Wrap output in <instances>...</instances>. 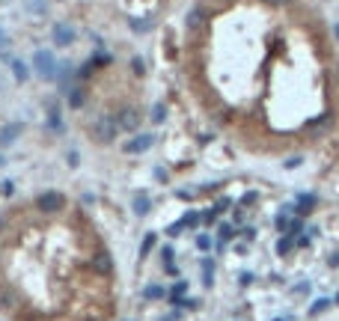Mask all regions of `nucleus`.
Wrapping results in <instances>:
<instances>
[{"instance_id": "nucleus-7", "label": "nucleus", "mask_w": 339, "mask_h": 321, "mask_svg": "<svg viewBox=\"0 0 339 321\" xmlns=\"http://www.w3.org/2000/svg\"><path fill=\"white\" fill-rule=\"evenodd\" d=\"M131 30L134 33H149L152 30V21L149 18H131Z\"/></svg>"}, {"instance_id": "nucleus-4", "label": "nucleus", "mask_w": 339, "mask_h": 321, "mask_svg": "<svg viewBox=\"0 0 339 321\" xmlns=\"http://www.w3.org/2000/svg\"><path fill=\"white\" fill-rule=\"evenodd\" d=\"M137 122H140V113H137V110H122L116 125H119V128H125V131H134V128H137Z\"/></svg>"}, {"instance_id": "nucleus-8", "label": "nucleus", "mask_w": 339, "mask_h": 321, "mask_svg": "<svg viewBox=\"0 0 339 321\" xmlns=\"http://www.w3.org/2000/svg\"><path fill=\"white\" fill-rule=\"evenodd\" d=\"M313 205H316V196H310V193H301L298 196V211H313Z\"/></svg>"}, {"instance_id": "nucleus-15", "label": "nucleus", "mask_w": 339, "mask_h": 321, "mask_svg": "<svg viewBox=\"0 0 339 321\" xmlns=\"http://www.w3.org/2000/svg\"><path fill=\"white\" fill-rule=\"evenodd\" d=\"M334 36H337V39H339V24H337V27H334Z\"/></svg>"}, {"instance_id": "nucleus-11", "label": "nucleus", "mask_w": 339, "mask_h": 321, "mask_svg": "<svg viewBox=\"0 0 339 321\" xmlns=\"http://www.w3.org/2000/svg\"><path fill=\"white\" fill-rule=\"evenodd\" d=\"M12 74H15L18 80H27V74H30V71H27V65H24L21 60H15V63H12Z\"/></svg>"}, {"instance_id": "nucleus-16", "label": "nucleus", "mask_w": 339, "mask_h": 321, "mask_svg": "<svg viewBox=\"0 0 339 321\" xmlns=\"http://www.w3.org/2000/svg\"><path fill=\"white\" fill-rule=\"evenodd\" d=\"M337 301H339V292H337Z\"/></svg>"}, {"instance_id": "nucleus-12", "label": "nucleus", "mask_w": 339, "mask_h": 321, "mask_svg": "<svg viewBox=\"0 0 339 321\" xmlns=\"http://www.w3.org/2000/svg\"><path fill=\"white\" fill-rule=\"evenodd\" d=\"M152 119H155V122H161V119H164V107H155V113H152Z\"/></svg>"}, {"instance_id": "nucleus-3", "label": "nucleus", "mask_w": 339, "mask_h": 321, "mask_svg": "<svg viewBox=\"0 0 339 321\" xmlns=\"http://www.w3.org/2000/svg\"><path fill=\"white\" fill-rule=\"evenodd\" d=\"M54 42L63 48V45H68V42H74V27H68V24H57L54 27Z\"/></svg>"}, {"instance_id": "nucleus-10", "label": "nucleus", "mask_w": 339, "mask_h": 321, "mask_svg": "<svg viewBox=\"0 0 339 321\" xmlns=\"http://www.w3.org/2000/svg\"><path fill=\"white\" fill-rule=\"evenodd\" d=\"M203 18H205V9H191L188 12V27H200Z\"/></svg>"}, {"instance_id": "nucleus-9", "label": "nucleus", "mask_w": 339, "mask_h": 321, "mask_svg": "<svg viewBox=\"0 0 339 321\" xmlns=\"http://www.w3.org/2000/svg\"><path fill=\"white\" fill-rule=\"evenodd\" d=\"M292 250H295V238H292V235H286V238L277 241V253H280V256H286V253H292Z\"/></svg>"}, {"instance_id": "nucleus-2", "label": "nucleus", "mask_w": 339, "mask_h": 321, "mask_svg": "<svg viewBox=\"0 0 339 321\" xmlns=\"http://www.w3.org/2000/svg\"><path fill=\"white\" fill-rule=\"evenodd\" d=\"M33 63H36V71H39L42 77H54V74H57V63H54V54H51V51H36Z\"/></svg>"}, {"instance_id": "nucleus-13", "label": "nucleus", "mask_w": 339, "mask_h": 321, "mask_svg": "<svg viewBox=\"0 0 339 321\" xmlns=\"http://www.w3.org/2000/svg\"><path fill=\"white\" fill-rule=\"evenodd\" d=\"M131 65H134V71H137V74H143V60H134Z\"/></svg>"}, {"instance_id": "nucleus-14", "label": "nucleus", "mask_w": 339, "mask_h": 321, "mask_svg": "<svg viewBox=\"0 0 339 321\" xmlns=\"http://www.w3.org/2000/svg\"><path fill=\"white\" fill-rule=\"evenodd\" d=\"M0 48H6V33L0 30Z\"/></svg>"}, {"instance_id": "nucleus-6", "label": "nucleus", "mask_w": 339, "mask_h": 321, "mask_svg": "<svg viewBox=\"0 0 339 321\" xmlns=\"http://www.w3.org/2000/svg\"><path fill=\"white\" fill-rule=\"evenodd\" d=\"M149 146H152V137H149V134H140V137H137V140H131L125 149H128V152H146Z\"/></svg>"}, {"instance_id": "nucleus-1", "label": "nucleus", "mask_w": 339, "mask_h": 321, "mask_svg": "<svg viewBox=\"0 0 339 321\" xmlns=\"http://www.w3.org/2000/svg\"><path fill=\"white\" fill-rule=\"evenodd\" d=\"M110 244L60 191L0 211V321H119Z\"/></svg>"}, {"instance_id": "nucleus-5", "label": "nucleus", "mask_w": 339, "mask_h": 321, "mask_svg": "<svg viewBox=\"0 0 339 321\" xmlns=\"http://www.w3.org/2000/svg\"><path fill=\"white\" fill-rule=\"evenodd\" d=\"M83 95H86L83 86H66V98H68L71 107H80V104H83Z\"/></svg>"}]
</instances>
